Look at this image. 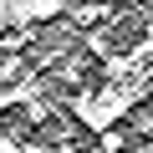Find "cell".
Listing matches in <instances>:
<instances>
[{
    "mask_svg": "<svg viewBox=\"0 0 153 153\" xmlns=\"http://www.w3.org/2000/svg\"><path fill=\"white\" fill-rule=\"evenodd\" d=\"M102 21H117V16H112V0H87V5H66V26H76V31H97Z\"/></svg>",
    "mask_w": 153,
    "mask_h": 153,
    "instance_id": "1",
    "label": "cell"
},
{
    "mask_svg": "<svg viewBox=\"0 0 153 153\" xmlns=\"http://www.w3.org/2000/svg\"><path fill=\"white\" fill-rule=\"evenodd\" d=\"M0 153H26V143H21V138H10V133H0Z\"/></svg>",
    "mask_w": 153,
    "mask_h": 153,
    "instance_id": "2",
    "label": "cell"
}]
</instances>
